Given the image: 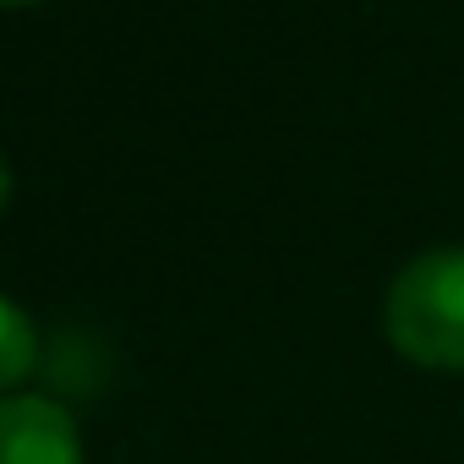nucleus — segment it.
<instances>
[{
	"instance_id": "nucleus-1",
	"label": "nucleus",
	"mask_w": 464,
	"mask_h": 464,
	"mask_svg": "<svg viewBox=\"0 0 464 464\" xmlns=\"http://www.w3.org/2000/svg\"><path fill=\"white\" fill-rule=\"evenodd\" d=\"M382 334L420 372H464V246H431L393 274Z\"/></svg>"
},
{
	"instance_id": "nucleus-2",
	"label": "nucleus",
	"mask_w": 464,
	"mask_h": 464,
	"mask_svg": "<svg viewBox=\"0 0 464 464\" xmlns=\"http://www.w3.org/2000/svg\"><path fill=\"white\" fill-rule=\"evenodd\" d=\"M0 464H82L77 420L39 393L0 399Z\"/></svg>"
},
{
	"instance_id": "nucleus-3",
	"label": "nucleus",
	"mask_w": 464,
	"mask_h": 464,
	"mask_svg": "<svg viewBox=\"0 0 464 464\" xmlns=\"http://www.w3.org/2000/svg\"><path fill=\"white\" fill-rule=\"evenodd\" d=\"M34 355H39V334H34V317L0 295V393L17 388L28 372H34Z\"/></svg>"
},
{
	"instance_id": "nucleus-4",
	"label": "nucleus",
	"mask_w": 464,
	"mask_h": 464,
	"mask_svg": "<svg viewBox=\"0 0 464 464\" xmlns=\"http://www.w3.org/2000/svg\"><path fill=\"white\" fill-rule=\"evenodd\" d=\"M6 197H12V169H6V159H0V208H6Z\"/></svg>"
},
{
	"instance_id": "nucleus-5",
	"label": "nucleus",
	"mask_w": 464,
	"mask_h": 464,
	"mask_svg": "<svg viewBox=\"0 0 464 464\" xmlns=\"http://www.w3.org/2000/svg\"><path fill=\"white\" fill-rule=\"evenodd\" d=\"M0 6H34V0H0Z\"/></svg>"
}]
</instances>
